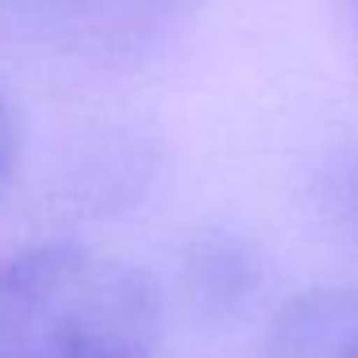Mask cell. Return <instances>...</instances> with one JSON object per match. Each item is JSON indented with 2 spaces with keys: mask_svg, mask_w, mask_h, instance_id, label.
I'll return each mask as SVG.
<instances>
[{
  "mask_svg": "<svg viewBox=\"0 0 358 358\" xmlns=\"http://www.w3.org/2000/svg\"><path fill=\"white\" fill-rule=\"evenodd\" d=\"M162 296L131 262L85 243L0 255V358H150Z\"/></svg>",
  "mask_w": 358,
  "mask_h": 358,
  "instance_id": "1",
  "label": "cell"
},
{
  "mask_svg": "<svg viewBox=\"0 0 358 358\" xmlns=\"http://www.w3.org/2000/svg\"><path fill=\"white\" fill-rule=\"evenodd\" d=\"M262 358H358V285H312L266 324Z\"/></svg>",
  "mask_w": 358,
  "mask_h": 358,
  "instance_id": "3",
  "label": "cell"
},
{
  "mask_svg": "<svg viewBox=\"0 0 358 358\" xmlns=\"http://www.w3.org/2000/svg\"><path fill=\"white\" fill-rule=\"evenodd\" d=\"M320 212L327 227L358 250V143L331 155L320 170Z\"/></svg>",
  "mask_w": 358,
  "mask_h": 358,
  "instance_id": "5",
  "label": "cell"
},
{
  "mask_svg": "<svg viewBox=\"0 0 358 358\" xmlns=\"http://www.w3.org/2000/svg\"><path fill=\"white\" fill-rule=\"evenodd\" d=\"M258 278V258L243 239L220 231L208 239L193 243L185 255V289L193 301L212 304V308H227V304L243 301Z\"/></svg>",
  "mask_w": 358,
  "mask_h": 358,
  "instance_id": "4",
  "label": "cell"
},
{
  "mask_svg": "<svg viewBox=\"0 0 358 358\" xmlns=\"http://www.w3.org/2000/svg\"><path fill=\"white\" fill-rule=\"evenodd\" d=\"M20 155H24V127H20V112L12 96L0 85V193L8 189V181L20 170Z\"/></svg>",
  "mask_w": 358,
  "mask_h": 358,
  "instance_id": "6",
  "label": "cell"
},
{
  "mask_svg": "<svg viewBox=\"0 0 358 358\" xmlns=\"http://www.w3.org/2000/svg\"><path fill=\"white\" fill-rule=\"evenodd\" d=\"M196 0H35L43 31L62 50L101 66H124L158 50Z\"/></svg>",
  "mask_w": 358,
  "mask_h": 358,
  "instance_id": "2",
  "label": "cell"
},
{
  "mask_svg": "<svg viewBox=\"0 0 358 358\" xmlns=\"http://www.w3.org/2000/svg\"><path fill=\"white\" fill-rule=\"evenodd\" d=\"M355 8H358V0H355Z\"/></svg>",
  "mask_w": 358,
  "mask_h": 358,
  "instance_id": "7",
  "label": "cell"
}]
</instances>
